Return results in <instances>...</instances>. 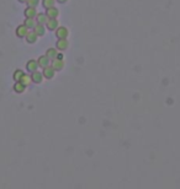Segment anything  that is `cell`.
Wrapping results in <instances>:
<instances>
[{
    "label": "cell",
    "instance_id": "1",
    "mask_svg": "<svg viewBox=\"0 0 180 189\" xmlns=\"http://www.w3.org/2000/svg\"><path fill=\"white\" fill-rule=\"evenodd\" d=\"M42 75H43V78H46V79H53L55 78V75H56V70L52 68V65H48V66H46V68H43V72H42Z\"/></svg>",
    "mask_w": 180,
    "mask_h": 189
},
{
    "label": "cell",
    "instance_id": "2",
    "mask_svg": "<svg viewBox=\"0 0 180 189\" xmlns=\"http://www.w3.org/2000/svg\"><path fill=\"white\" fill-rule=\"evenodd\" d=\"M51 65H52V68L55 69L56 71H59V70H62L64 68V62H63V59L55 58V59L51 60Z\"/></svg>",
    "mask_w": 180,
    "mask_h": 189
},
{
    "label": "cell",
    "instance_id": "3",
    "mask_svg": "<svg viewBox=\"0 0 180 189\" xmlns=\"http://www.w3.org/2000/svg\"><path fill=\"white\" fill-rule=\"evenodd\" d=\"M68 34H69V31H68V28L64 27V26H61V27L58 26V28L56 30L57 38H67Z\"/></svg>",
    "mask_w": 180,
    "mask_h": 189
},
{
    "label": "cell",
    "instance_id": "4",
    "mask_svg": "<svg viewBox=\"0 0 180 189\" xmlns=\"http://www.w3.org/2000/svg\"><path fill=\"white\" fill-rule=\"evenodd\" d=\"M69 47V42L67 41V38H58L57 41V49L61 52H64L65 49H68Z\"/></svg>",
    "mask_w": 180,
    "mask_h": 189
},
{
    "label": "cell",
    "instance_id": "5",
    "mask_svg": "<svg viewBox=\"0 0 180 189\" xmlns=\"http://www.w3.org/2000/svg\"><path fill=\"white\" fill-rule=\"evenodd\" d=\"M46 26H47V28L49 31H56L58 28V26H59V22L57 21V18H48Z\"/></svg>",
    "mask_w": 180,
    "mask_h": 189
},
{
    "label": "cell",
    "instance_id": "6",
    "mask_svg": "<svg viewBox=\"0 0 180 189\" xmlns=\"http://www.w3.org/2000/svg\"><path fill=\"white\" fill-rule=\"evenodd\" d=\"M28 28L25 26V25H20L19 27L16 28V36L20 37V38H24V37H26V34L28 33Z\"/></svg>",
    "mask_w": 180,
    "mask_h": 189
},
{
    "label": "cell",
    "instance_id": "7",
    "mask_svg": "<svg viewBox=\"0 0 180 189\" xmlns=\"http://www.w3.org/2000/svg\"><path fill=\"white\" fill-rule=\"evenodd\" d=\"M37 63H38V66L43 69V68L51 65V59L48 58L47 55H41L40 58H38V60H37Z\"/></svg>",
    "mask_w": 180,
    "mask_h": 189
},
{
    "label": "cell",
    "instance_id": "8",
    "mask_svg": "<svg viewBox=\"0 0 180 189\" xmlns=\"http://www.w3.org/2000/svg\"><path fill=\"white\" fill-rule=\"evenodd\" d=\"M26 41H27V43H30V44H33V43H36L37 42V38H38V36L36 34V32L35 31H28V33L26 34Z\"/></svg>",
    "mask_w": 180,
    "mask_h": 189
},
{
    "label": "cell",
    "instance_id": "9",
    "mask_svg": "<svg viewBox=\"0 0 180 189\" xmlns=\"http://www.w3.org/2000/svg\"><path fill=\"white\" fill-rule=\"evenodd\" d=\"M31 79H32V82H35V84H41L42 80H43V75H42V72L36 70V71L32 72Z\"/></svg>",
    "mask_w": 180,
    "mask_h": 189
},
{
    "label": "cell",
    "instance_id": "10",
    "mask_svg": "<svg viewBox=\"0 0 180 189\" xmlns=\"http://www.w3.org/2000/svg\"><path fill=\"white\" fill-rule=\"evenodd\" d=\"M46 10H47V11H46V15L48 16V18H57L58 15H59V10L56 9L55 6L49 8V9H46Z\"/></svg>",
    "mask_w": 180,
    "mask_h": 189
},
{
    "label": "cell",
    "instance_id": "11",
    "mask_svg": "<svg viewBox=\"0 0 180 189\" xmlns=\"http://www.w3.org/2000/svg\"><path fill=\"white\" fill-rule=\"evenodd\" d=\"M26 69H27L30 72L36 71V70L38 69V63H37V60H33V59L28 60V62H27V64H26Z\"/></svg>",
    "mask_w": 180,
    "mask_h": 189
},
{
    "label": "cell",
    "instance_id": "12",
    "mask_svg": "<svg viewBox=\"0 0 180 189\" xmlns=\"http://www.w3.org/2000/svg\"><path fill=\"white\" fill-rule=\"evenodd\" d=\"M24 25H25L28 30H33V27L37 25V21H36V18H33V17H26Z\"/></svg>",
    "mask_w": 180,
    "mask_h": 189
},
{
    "label": "cell",
    "instance_id": "13",
    "mask_svg": "<svg viewBox=\"0 0 180 189\" xmlns=\"http://www.w3.org/2000/svg\"><path fill=\"white\" fill-rule=\"evenodd\" d=\"M35 18L37 21V24H41V25H46L48 21V16L46 14H37Z\"/></svg>",
    "mask_w": 180,
    "mask_h": 189
},
{
    "label": "cell",
    "instance_id": "14",
    "mask_svg": "<svg viewBox=\"0 0 180 189\" xmlns=\"http://www.w3.org/2000/svg\"><path fill=\"white\" fill-rule=\"evenodd\" d=\"M46 55L48 56L51 60L55 59V58H57V55H58V49L57 48H49V49H47Z\"/></svg>",
    "mask_w": 180,
    "mask_h": 189
},
{
    "label": "cell",
    "instance_id": "15",
    "mask_svg": "<svg viewBox=\"0 0 180 189\" xmlns=\"http://www.w3.org/2000/svg\"><path fill=\"white\" fill-rule=\"evenodd\" d=\"M33 31L36 32V34H37L38 37L40 36H43L45 33H46V28H45V26L43 25H41V24H37L35 27H33Z\"/></svg>",
    "mask_w": 180,
    "mask_h": 189
},
{
    "label": "cell",
    "instance_id": "16",
    "mask_svg": "<svg viewBox=\"0 0 180 189\" xmlns=\"http://www.w3.org/2000/svg\"><path fill=\"white\" fill-rule=\"evenodd\" d=\"M36 15H37V10H36V8H32V6H28L26 10H25V16L26 17H36Z\"/></svg>",
    "mask_w": 180,
    "mask_h": 189
},
{
    "label": "cell",
    "instance_id": "17",
    "mask_svg": "<svg viewBox=\"0 0 180 189\" xmlns=\"http://www.w3.org/2000/svg\"><path fill=\"white\" fill-rule=\"evenodd\" d=\"M25 88H26V86L20 81H16V84L14 85V91L17 93H22L25 91Z\"/></svg>",
    "mask_w": 180,
    "mask_h": 189
},
{
    "label": "cell",
    "instance_id": "18",
    "mask_svg": "<svg viewBox=\"0 0 180 189\" xmlns=\"http://www.w3.org/2000/svg\"><path fill=\"white\" fill-rule=\"evenodd\" d=\"M20 82H22V84H24V85L27 87V86H30V85L32 84V79H31V76H30V75H27V74H24V76L21 78Z\"/></svg>",
    "mask_w": 180,
    "mask_h": 189
},
{
    "label": "cell",
    "instance_id": "19",
    "mask_svg": "<svg viewBox=\"0 0 180 189\" xmlns=\"http://www.w3.org/2000/svg\"><path fill=\"white\" fill-rule=\"evenodd\" d=\"M56 4V0H42V5L45 9H49V8H53Z\"/></svg>",
    "mask_w": 180,
    "mask_h": 189
},
{
    "label": "cell",
    "instance_id": "20",
    "mask_svg": "<svg viewBox=\"0 0 180 189\" xmlns=\"http://www.w3.org/2000/svg\"><path fill=\"white\" fill-rule=\"evenodd\" d=\"M24 74H25V72H24L22 70L17 69V70L14 72V80H15V81H20V80H21V78L24 76Z\"/></svg>",
    "mask_w": 180,
    "mask_h": 189
},
{
    "label": "cell",
    "instance_id": "21",
    "mask_svg": "<svg viewBox=\"0 0 180 189\" xmlns=\"http://www.w3.org/2000/svg\"><path fill=\"white\" fill-rule=\"evenodd\" d=\"M27 5L28 6H32V8H36L38 5V3H40V0H27Z\"/></svg>",
    "mask_w": 180,
    "mask_h": 189
},
{
    "label": "cell",
    "instance_id": "22",
    "mask_svg": "<svg viewBox=\"0 0 180 189\" xmlns=\"http://www.w3.org/2000/svg\"><path fill=\"white\" fill-rule=\"evenodd\" d=\"M57 58H59V59H63V54L58 52V55H57Z\"/></svg>",
    "mask_w": 180,
    "mask_h": 189
},
{
    "label": "cell",
    "instance_id": "23",
    "mask_svg": "<svg viewBox=\"0 0 180 189\" xmlns=\"http://www.w3.org/2000/svg\"><path fill=\"white\" fill-rule=\"evenodd\" d=\"M67 2H68V0H58V3H62V4L63 3H67Z\"/></svg>",
    "mask_w": 180,
    "mask_h": 189
},
{
    "label": "cell",
    "instance_id": "24",
    "mask_svg": "<svg viewBox=\"0 0 180 189\" xmlns=\"http://www.w3.org/2000/svg\"><path fill=\"white\" fill-rule=\"evenodd\" d=\"M19 2H20V3H26L27 0H19Z\"/></svg>",
    "mask_w": 180,
    "mask_h": 189
}]
</instances>
